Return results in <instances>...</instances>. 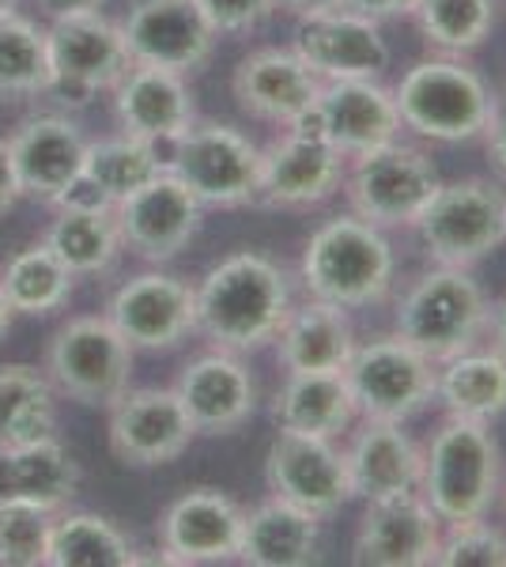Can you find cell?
Returning a JSON list of instances; mask_svg holds the SVG:
<instances>
[{"instance_id":"1f68e13d","label":"cell","mask_w":506,"mask_h":567,"mask_svg":"<svg viewBox=\"0 0 506 567\" xmlns=\"http://www.w3.org/2000/svg\"><path fill=\"white\" fill-rule=\"evenodd\" d=\"M42 243L69 265L72 277H95L114 269L125 250L114 205L103 200H58V216Z\"/></svg>"},{"instance_id":"7c38bea8","label":"cell","mask_w":506,"mask_h":567,"mask_svg":"<svg viewBox=\"0 0 506 567\" xmlns=\"http://www.w3.org/2000/svg\"><path fill=\"white\" fill-rule=\"evenodd\" d=\"M288 130L321 136L344 159L382 148L404 133L393 87H385L382 80H329V84H321L314 106Z\"/></svg>"},{"instance_id":"5b68a950","label":"cell","mask_w":506,"mask_h":567,"mask_svg":"<svg viewBox=\"0 0 506 567\" xmlns=\"http://www.w3.org/2000/svg\"><path fill=\"white\" fill-rule=\"evenodd\" d=\"M487 296L473 269L435 265L420 280H412L393 303V333H401L431 363H446L454 355L484 341Z\"/></svg>"},{"instance_id":"7bdbcfd3","label":"cell","mask_w":506,"mask_h":567,"mask_svg":"<svg viewBox=\"0 0 506 567\" xmlns=\"http://www.w3.org/2000/svg\"><path fill=\"white\" fill-rule=\"evenodd\" d=\"M484 148H487V159H492V167L499 171V178L506 182V106L495 110L492 122H487Z\"/></svg>"},{"instance_id":"e575fe53","label":"cell","mask_w":506,"mask_h":567,"mask_svg":"<svg viewBox=\"0 0 506 567\" xmlns=\"http://www.w3.org/2000/svg\"><path fill=\"white\" fill-rule=\"evenodd\" d=\"M72 272L58 254L50 250L45 243L23 246L16 258L4 261L0 269V288H4L8 303H12L16 315H53L69 303L72 296Z\"/></svg>"},{"instance_id":"f1b7e54d","label":"cell","mask_w":506,"mask_h":567,"mask_svg":"<svg viewBox=\"0 0 506 567\" xmlns=\"http://www.w3.org/2000/svg\"><path fill=\"white\" fill-rule=\"evenodd\" d=\"M359 420L344 371H288L272 398L276 432L340 439Z\"/></svg>"},{"instance_id":"277c9868","label":"cell","mask_w":506,"mask_h":567,"mask_svg":"<svg viewBox=\"0 0 506 567\" xmlns=\"http://www.w3.org/2000/svg\"><path fill=\"white\" fill-rule=\"evenodd\" d=\"M503 488V451L492 424L446 416L423 446L420 496L443 523L487 518Z\"/></svg>"},{"instance_id":"2e32d148","label":"cell","mask_w":506,"mask_h":567,"mask_svg":"<svg viewBox=\"0 0 506 567\" xmlns=\"http://www.w3.org/2000/svg\"><path fill=\"white\" fill-rule=\"evenodd\" d=\"M291 50L321 84H329V80H382L393 61L382 23L348 12V8L299 20Z\"/></svg>"},{"instance_id":"9a60e30c","label":"cell","mask_w":506,"mask_h":567,"mask_svg":"<svg viewBox=\"0 0 506 567\" xmlns=\"http://www.w3.org/2000/svg\"><path fill=\"white\" fill-rule=\"evenodd\" d=\"M265 484L276 499H288L318 518H329L352 499L344 451L333 439L276 432L265 454Z\"/></svg>"},{"instance_id":"b9f144b4","label":"cell","mask_w":506,"mask_h":567,"mask_svg":"<svg viewBox=\"0 0 506 567\" xmlns=\"http://www.w3.org/2000/svg\"><path fill=\"white\" fill-rule=\"evenodd\" d=\"M340 8L366 16L374 23H390V20H404L412 12V0H340Z\"/></svg>"},{"instance_id":"ffe728a7","label":"cell","mask_w":506,"mask_h":567,"mask_svg":"<svg viewBox=\"0 0 506 567\" xmlns=\"http://www.w3.org/2000/svg\"><path fill=\"white\" fill-rule=\"evenodd\" d=\"M246 511L224 488H189L159 515L163 564H227L238 556Z\"/></svg>"},{"instance_id":"d6a6232c","label":"cell","mask_w":506,"mask_h":567,"mask_svg":"<svg viewBox=\"0 0 506 567\" xmlns=\"http://www.w3.org/2000/svg\"><path fill=\"white\" fill-rule=\"evenodd\" d=\"M435 401L446 409V416L495 424L506 413V360L476 344V349L438 363Z\"/></svg>"},{"instance_id":"4316f807","label":"cell","mask_w":506,"mask_h":567,"mask_svg":"<svg viewBox=\"0 0 506 567\" xmlns=\"http://www.w3.org/2000/svg\"><path fill=\"white\" fill-rule=\"evenodd\" d=\"M272 344L283 371H344L359 337L344 307L307 296V303H291Z\"/></svg>"},{"instance_id":"ac0fdd59","label":"cell","mask_w":506,"mask_h":567,"mask_svg":"<svg viewBox=\"0 0 506 567\" xmlns=\"http://www.w3.org/2000/svg\"><path fill=\"white\" fill-rule=\"evenodd\" d=\"M117 27L133 65H155L186 76L208 65L216 50V31L193 0H136Z\"/></svg>"},{"instance_id":"60d3db41","label":"cell","mask_w":506,"mask_h":567,"mask_svg":"<svg viewBox=\"0 0 506 567\" xmlns=\"http://www.w3.org/2000/svg\"><path fill=\"white\" fill-rule=\"evenodd\" d=\"M205 23L219 34H250L276 12L272 0H193Z\"/></svg>"},{"instance_id":"30bf717a","label":"cell","mask_w":506,"mask_h":567,"mask_svg":"<svg viewBox=\"0 0 506 567\" xmlns=\"http://www.w3.org/2000/svg\"><path fill=\"white\" fill-rule=\"evenodd\" d=\"M435 371L438 363L412 349L401 333H379L355 344L344 379L359 416L404 424L435 401Z\"/></svg>"},{"instance_id":"52a82bcc","label":"cell","mask_w":506,"mask_h":567,"mask_svg":"<svg viewBox=\"0 0 506 567\" xmlns=\"http://www.w3.org/2000/svg\"><path fill=\"white\" fill-rule=\"evenodd\" d=\"M438 167L420 144H409L404 136L371 148L355 159H348L344 171V197L348 213L363 216L366 224L393 231V227L416 224L423 205L438 189Z\"/></svg>"},{"instance_id":"603a6c76","label":"cell","mask_w":506,"mask_h":567,"mask_svg":"<svg viewBox=\"0 0 506 567\" xmlns=\"http://www.w3.org/2000/svg\"><path fill=\"white\" fill-rule=\"evenodd\" d=\"M8 155H12L20 194L34 200H58L76 186L80 163H84V136L76 125L61 114H34L16 125L8 136Z\"/></svg>"},{"instance_id":"bcb514c9","label":"cell","mask_w":506,"mask_h":567,"mask_svg":"<svg viewBox=\"0 0 506 567\" xmlns=\"http://www.w3.org/2000/svg\"><path fill=\"white\" fill-rule=\"evenodd\" d=\"M272 8L296 16V20H307V16L318 12H333V8H340V0H272Z\"/></svg>"},{"instance_id":"7402d4cb","label":"cell","mask_w":506,"mask_h":567,"mask_svg":"<svg viewBox=\"0 0 506 567\" xmlns=\"http://www.w3.org/2000/svg\"><path fill=\"white\" fill-rule=\"evenodd\" d=\"M174 393L186 405L197 435H235L257 413L254 371L238 360V352L216 349L189 360Z\"/></svg>"},{"instance_id":"ba28073f","label":"cell","mask_w":506,"mask_h":567,"mask_svg":"<svg viewBox=\"0 0 506 567\" xmlns=\"http://www.w3.org/2000/svg\"><path fill=\"white\" fill-rule=\"evenodd\" d=\"M167 171L205 208H246L257 205L261 189V148L235 125L193 122L171 144Z\"/></svg>"},{"instance_id":"d4e9b609","label":"cell","mask_w":506,"mask_h":567,"mask_svg":"<svg viewBox=\"0 0 506 567\" xmlns=\"http://www.w3.org/2000/svg\"><path fill=\"white\" fill-rule=\"evenodd\" d=\"M114 114L122 133L148 144H174L197 122V103L182 72L128 65L114 87Z\"/></svg>"},{"instance_id":"836d02e7","label":"cell","mask_w":506,"mask_h":567,"mask_svg":"<svg viewBox=\"0 0 506 567\" xmlns=\"http://www.w3.org/2000/svg\"><path fill=\"white\" fill-rule=\"evenodd\" d=\"M141 564L125 529L95 511L53 515L45 567H133Z\"/></svg>"},{"instance_id":"74e56055","label":"cell","mask_w":506,"mask_h":567,"mask_svg":"<svg viewBox=\"0 0 506 567\" xmlns=\"http://www.w3.org/2000/svg\"><path fill=\"white\" fill-rule=\"evenodd\" d=\"M50 91V45L45 31L23 16L0 20V99H27Z\"/></svg>"},{"instance_id":"5bb4252c","label":"cell","mask_w":506,"mask_h":567,"mask_svg":"<svg viewBox=\"0 0 506 567\" xmlns=\"http://www.w3.org/2000/svg\"><path fill=\"white\" fill-rule=\"evenodd\" d=\"M114 216L125 250L159 265L174 261L197 239L200 224H205V205L189 194L186 182L163 171L152 182H144L141 189H133L125 200H117Z\"/></svg>"},{"instance_id":"f35d334b","label":"cell","mask_w":506,"mask_h":567,"mask_svg":"<svg viewBox=\"0 0 506 567\" xmlns=\"http://www.w3.org/2000/svg\"><path fill=\"white\" fill-rule=\"evenodd\" d=\"M58 511L0 499V567H45V545Z\"/></svg>"},{"instance_id":"7dc6e473","label":"cell","mask_w":506,"mask_h":567,"mask_svg":"<svg viewBox=\"0 0 506 567\" xmlns=\"http://www.w3.org/2000/svg\"><path fill=\"white\" fill-rule=\"evenodd\" d=\"M106 0H39V8L50 20H58V16H76V12H99Z\"/></svg>"},{"instance_id":"4fadbf2b","label":"cell","mask_w":506,"mask_h":567,"mask_svg":"<svg viewBox=\"0 0 506 567\" xmlns=\"http://www.w3.org/2000/svg\"><path fill=\"white\" fill-rule=\"evenodd\" d=\"M110 454L128 470H155L171 465L189 451L197 427L182 405V398L167 386L125 390L110 405Z\"/></svg>"},{"instance_id":"ee69618b","label":"cell","mask_w":506,"mask_h":567,"mask_svg":"<svg viewBox=\"0 0 506 567\" xmlns=\"http://www.w3.org/2000/svg\"><path fill=\"white\" fill-rule=\"evenodd\" d=\"M484 341H487V349L499 352L503 360H506V296H499L495 303H487Z\"/></svg>"},{"instance_id":"8d00e7d4","label":"cell","mask_w":506,"mask_h":567,"mask_svg":"<svg viewBox=\"0 0 506 567\" xmlns=\"http://www.w3.org/2000/svg\"><path fill=\"white\" fill-rule=\"evenodd\" d=\"M499 0H412L409 20L435 53L468 58L492 39Z\"/></svg>"},{"instance_id":"cb8c5ba5","label":"cell","mask_w":506,"mask_h":567,"mask_svg":"<svg viewBox=\"0 0 506 567\" xmlns=\"http://www.w3.org/2000/svg\"><path fill=\"white\" fill-rule=\"evenodd\" d=\"M231 91H235V103L250 117L288 130L291 122H299L314 106L321 80L302 65V58L291 45L288 50L265 45V50L246 53L235 65Z\"/></svg>"},{"instance_id":"8fae6325","label":"cell","mask_w":506,"mask_h":567,"mask_svg":"<svg viewBox=\"0 0 506 567\" xmlns=\"http://www.w3.org/2000/svg\"><path fill=\"white\" fill-rule=\"evenodd\" d=\"M50 45V91L69 106H87L103 91H114L128 72V50L122 27L110 23L103 12L58 16L45 31Z\"/></svg>"},{"instance_id":"681fc988","label":"cell","mask_w":506,"mask_h":567,"mask_svg":"<svg viewBox=\"0 0 506 567\" xmlns=\"http://www.w3.org/2000/svg\"><path fill=\"white\" fill-rule=\"evenodd\" d=\"M16 4H20V0H0V20H4V16H12Z\"/></svg>"},{"instance_id":"e0dca14e","label":"cell","mask_w":506,"mask_h":567,"mask_svg":"<svg viewBox=\"0 0 506 567\" xmlns=\"http://www.w3.org/2000/svg\"><path fill=\"white\" fill-rule=\"evenodd\" d=\"M443 537V518L420 492L366 499L352 537V564L359 567H431Z\"/></svg>"},{"instance_id":"44dd1931","label":"cell","mask_w":506,"mask_h":567,"mask_svg":"<svg viewBox=\"0 0 506 567\" xmlns=\"http://www.w3.org/2000/svg\"><path fill=\"white\" fill-rule=\"evenodd\" d=\"M348 159L314 133L283 130L261 148V189L257 200L269 208H314L344 186Z\"/></svg>"},{"instance_id":"f6af8a7d","label":"cell","mask_w":506,"mask_h":567,"mask_svg":"<svg viewBox=\"0 0 506 567\" xmlns=\"http://www.w3.org/2000/svg\"><path fill=\"white\" fill-rule=\"evenodd\" d=\"M23 194H20V178H16V167H12V155H8V144L0 141V213L16 205Z\"/></svg>"},{"instance_id":"d590c367","label":"cell","mask_w":506,"mask_h":567,"mask_svg":"<svg viewBox=\"0 0 506 567\" xmlns=\"http://www.w3.org/2000/svg\"><path fill=\"white\" fill-rule=\"evenodd\" d=\"M53 427H58L53 382L27 363H0V446L53 435Z\"/></svg>"},{"instance_id":"f546056e","label":"cell","mask_w":506,"mask_h":567,"mask_svg":"<svg viewBox=\"0 0 506 567\" xmlns=\"http://www.w3.org/2000/svg\"><path fill=\"white\" fill-rule=\"evenodd\" d=\"M80 492V465L53 435L0 446V499L61 511Z\"/></svg>"},{"instance_id":"ab89813d","label":"cell","mask_w":506,"mask_h":567,"mask_svg":"<svg viewBox=\"0 0 506 567\" xmlns=\"http://www.w3.org/2000/svg\"><path fill=\"white\" fill-rule=\"evenodd\" d=\"M431 567H506V534L487 518L443 523L438 553Z\"/></svg>"},{"instance_id":"4dcf8cb0","label":"cell","mask_w":506,"mask_h":567,"mask_svg":"<svg viewBox=\"0 0 506 567\" xmlns=\"http://www.w3.org/2000/svg\"><path fill=\"white\" fill-rule=\"evenodd\" d=\"M167 171V159L159 155V144H148L141 136H106V141L84 144L80 178L61 200H103L117 205L144 182Z\"/></svg>"},{"instance_id":"83f0119b","label":"cell","mask_w":506,"mask_h":567,"mask_svg":"<svg viewBox=\"0 0 506 567\" xmlns=\"http://www.w3.org/2000/svg\"><path fill=\"white\" fill-rule=\"evenodd\" d=\"M238 564L246 567H310L321 560V518L288 499H265L242 518Z\"/></svg>"},{"instance_id":"484cf974","label":"cell","mask_w":506,"mask_h":567,"mask_svg":"<svg viewBox=\"0 0 506 567\" xmlns=\"http://www.w3.org/2000/svg\"><path fill=\"white\" fill-rule=\"evenodd\" d=\"M348 484L352 499H385L420 492L423 477V446L393 420H363L352 443L344 446Z\"/></svg>"},{"instance_id":"7a4b0ae2","label":"cell","mask_w":506,"mask_h":567,"mask_svg":"<svg viewBox=\"0 0 506 567\" xmlns=\"http://www.w3.org/2000/svg\"><path fill=\"white\" fill-rule=\"evenodd\" d=\"M393 277H397V254L390 235L355 213L329 216L307 239L299 258V280L307 296L344 310L385 303Z\"/></svg>"},{"instance_id":"d6986e66","label":"cell","mask_w":506,"mask_h":567,"mask_svg":"<svg viewBox=\"0 0 506 567\" xmlns=\"http://www.w3.org/2000/svg\"><path fill=\"white\" fill-rule=\"evenodd\" d=\"M106 318L133 349H174L197 333V296L182 277L141 272L114 291Z\"/></svg>"},{"instance_id":"3957f363","label":"cell","mask_w":506,"mask_h":567,"mask_svg":"<svg viewBox=\"0 0 506 567\" xmlns=\"http://www.w3.org/2000/svg\"><path fill=\"white\" fill-rule=\"evenodd\" d=\"M401 130L431 144H468L484 136L499 110L492 84L454 53L423 58L393 84Z\"/></svg>"},{"instance_id":"c3c4849f","label":"cell","mask_w":506,"mask_h":567,"mask_svg":"<svg viewBox=\"0 0 506 567\" xmlns=\"http://www.w3.org/2000/svg\"><path fill=\"white\" fill-rule=\"evenodd\" d=\"M12 318H16V310H12V303H8L4 288H0V341H4L8 329H12Z\"/></svg>"},{"instance_id":"9c48e42d","label":"cell","mask_w":506,"mask_h":567,"mask_svg":"<svg viewBox=\"0 0 506 567\" xmlns=\"http://www.w3.org/2000/svg\"><path fill=\"white\" fill-rule=\"evenodd\" d=\"M133 344L110 318H72L50 337L45 374L53 390L91 409H110L133 382Z\"/></svg>"},{"instance_id":"8992f818","label":"cell","mask_w":506,"mask_h":567,"mask_svg":"<svg viewBox=\"0 0 506 567\" xmlns=\"http://www.w3.org/2000/svg\"><path fill=\"white\" fill-rule=\"evenodd\" d=\"M416 239L435 265L476 269L506 243V189L495 178L438 182L412 224Z\"/></svg>"},{"instance_id":"6da1fadb","label":"cell","mask_w":506,"mask_h":567,"mask_svg":"<svg viewBox=\"0 0 506 567\" xmlns=\"http://www.w3.org/2000/svg\"><path fill=\"white\" fill-rule=\"evenodd\" d=\"M197 296V333L224 352H257L272 344L291 310V280L261 250H235L205 272Z\"/></svg>"}]
</instances>
